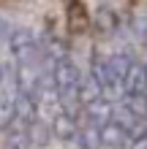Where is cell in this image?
I'll return each instance as SVG.
<instances>
[{
	"instance_id": "cell-1",
	"label": "cell",
	"mask_w": 147,
	"mask_h": 149,
	"mask_svg": "<svg viewBox=\"0 0 147 149\" xmlns=\"http://www.w3.org/2000/svg\"><path fill=\"white\" fill-rule=\"evenodd\" d=\"M79 149H90V146H84V144H82V146H79Z\"/></svg>"
}]
</instances>
